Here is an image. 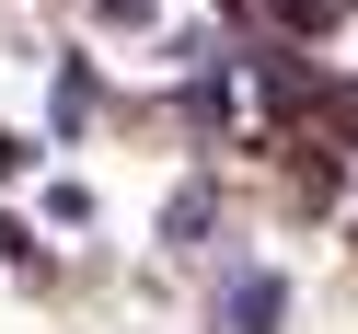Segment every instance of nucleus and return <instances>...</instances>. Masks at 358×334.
<instances>
[{
  "label": "nucleus",
  "instance_id": "1",
  "mask_svg": "<svg viewBox=\"0 0 358 334\" xmlns=\"http://www.w3.org/2000/svg\"><path fill=\"white\" fill-rule=\"evenodd\" d=\"M208 323H220V334H278V323H289V277H278V265H231L220 300H208Z\"/></svg>",
  "mask_w": 358,
  "mask_h": 334
},
{
  "label": "nucleus",
  "instance_id": "4",
  "mask_svg": "<svg viewBox=\"0 0 358 334\" xmlns=\"http://www.w3.org/2000/svg\"><path fill=\"white\" fill-rule=\"evenodd\" d=\"M289 24H335V12H358V0H278Z\"/></svg>",
  "mask_w": 358,
  "mask_h": 334
},
{
  "label": "nucleus",
  "instance_id": "3",
  "mask_svg": "<svg viewBox=\"0 0 358 334\" xmlns=\"http://www.w3.org/2000/svg\"><path fill=\"white\" fill-rule=\"evenodd\" d=\"M0 265H47V254H35V231H24V219H0Z\"/></svg>",
  "mask_w": 358,
  "mask_h": 334
},
{
  "label": "nucleus",
  "instance_id": "2",
  "mask_svg": "<svg viewBox=\"0 0 358 334\" xmlns=\"http://www.w3.org/2000/svg\"><path fill=\"white\" fill-rule=\"evenodd\" d=\"M196 231H208V185H185V196L162 208V242H196Z\"/></svg>",
  "mask_w": 358,
  "mask_h": 334
}]
</instances>
